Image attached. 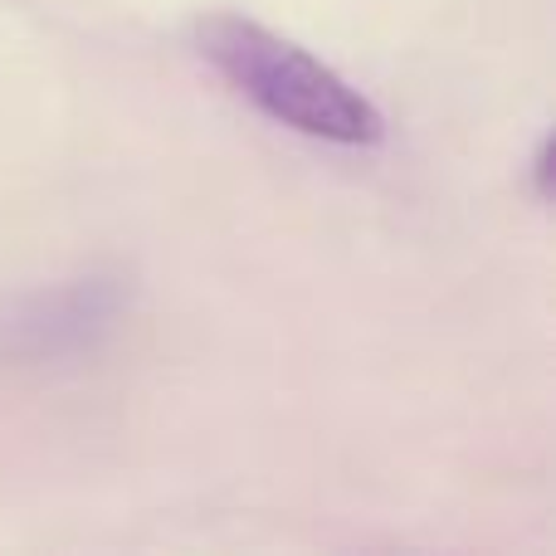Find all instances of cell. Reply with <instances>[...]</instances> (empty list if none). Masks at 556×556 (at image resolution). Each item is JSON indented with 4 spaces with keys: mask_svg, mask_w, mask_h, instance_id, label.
<instances>
[{
    "mask_svg": "<svg viewBox=\"0 0 556 556\" xmlns=\"http://www.w3.org/2000/svg\"><path fill=\"white\" fill-rule=\"evenodd\" d=\"M191 45L235 93L293 132L342 147H371L386 137L381 113L362 88L260 20L215 10L191 25Z\"/></svg>",
    "mask_w": 556,
    "mask_h": 556,
    "instance_id": "1",
    "label": "cell"
}]
</instances>
